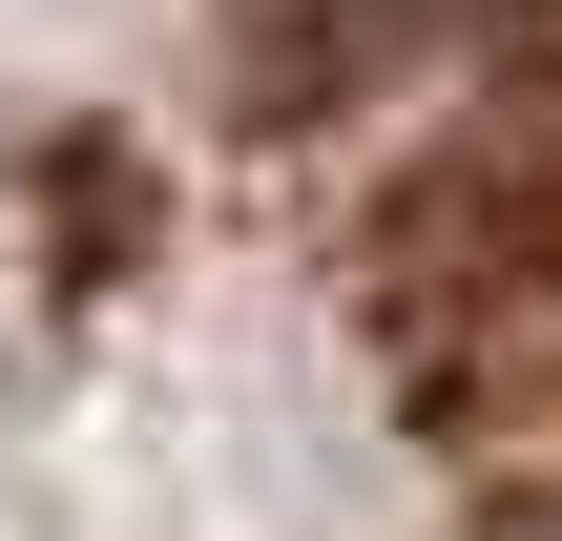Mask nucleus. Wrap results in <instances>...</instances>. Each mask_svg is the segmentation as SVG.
<instances>
[{"label": "nucleus", "mask_w": 562, "mask_h": 541, "mask_svg": "<svg viewBox=\"0 0 562 541\" xmlns=\"http://www.w3.org/2000/svg\"><path fill=\"white\" fill-rule=\"evenodd\" d=\"M501 541H562V480H521V521H501Z\"/></svg>", "instance_id": "1"}]
</instances>
